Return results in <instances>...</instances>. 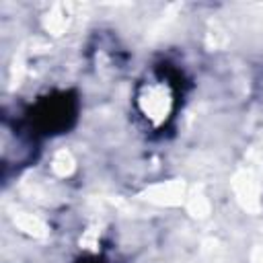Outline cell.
Wrapping results in <instances>:
<instances>
[{
  "label": "cell",
  "mask_w": 263,
  "mask_h": 263,
  "mask_svg": "<svg viewBox=\"0 0 263 263\" xmlns=\"http://www.w3.org/2000/svg\"><path fill=\"white\" fill-rule=\"evenodd\" d=\"M136 107L150 125L160 127L162 123H166L175 107V90L171 82L166 78L156 76L140 84L136 95Z\"/></svg>",
  "instance_id": "1"
}]
</instances>
